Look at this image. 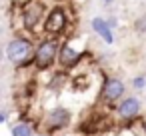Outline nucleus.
I'll list each match as a JSON object with an SVG mask.
<instances>
[{"instance_id": "nucleus-11", "label": "nucleus", "mask_w": 146, "mask_h": 136, "mask_svg": "<svg viewBox=\"0 0 146 136\" xmlns=\"http://www.w3.org/2000/svg\"><path fill=\"white\" fill-rule=\"evenodd\" d=\"M132 28H134V32H136V34H146V14L138 16V18L134 20Z\"/></svg>"}, {"instance_id": "nucleus-4", "label": "nucleus", "mask_w": 146, "mask_h": 136, "mask_svg": "<svg viewBox=\"0 0 146 136\" xmlns=\"http://www.w3.org/2000/svg\"><path fill=\"white\" fill-rule=\"evenodd\" d=\"M48 14L46 2L44 0H32V2L24 4L20 8V20H22V28L26 32H36L40 26H44V18Z\"/></svg>"}, {"instance_id": "nucleus-16", "label": "nucleus", "mask_w": 146, "mask_h": 136, "mask_svg": "<svg viewBox=\"0 0 146 136\" xmlns=\"http://www.w3.org/2000/svg\"><path fill=\"white\" fill-rule=\"evenodd\" d=\"M36 136H52V134H50V132H44V130H42V132H38Z\"/></svg>"}, {"instance_id": "nucleus-8", "label": "nucleus", "mask_w": 146, "mask_h": 136, "mask_svg": "<svg viewBox=\"0 0 146 136\" xmlns=\"http://www.w3.org/2000/svg\"><path fill=\"white\" fill-rule=\"evenodd\" d=\"M84 58V52H80L78 48H74L72 44L68 42H62L60 46V54H58V68L68 72V70H74Z\"/></svg>"}, {"instance_id": "nucleus-12", "label": "nucleus", "mask_w": 146, "mask_h": 136, "mask_svg": "<svg viewBox=\"0 0 146 136\" xmlns=\"http://www.w3.org/2000/svg\"><path fill=\"white\" fill-rule=\"evenodd\" d=\"M132 88H134V90H144V88H146V76H144V74L134 76V80H132Z\"/></svg>"}, {"instance_id": "nucleus-13", "label": "nucleus", "mask_w": 146, "mask_h": 136, "mask_svg": "<svg viewBox=\"0 0 146 136\" xmlns=\"http://www.w3.org/2000/svg\"><path fill=\"white\" fill-rule=\"evenodd\" d=\"M106 20H108V24H110V28H112V30H116V26H118V18H116V16L112 14V16H108Z\"/></svg>"}, {"instance_id": "nucleus-7", "label": "nucleus", "mask_w": 146, "mask_h": 136, "mask_svg": "<svg viewBox=\"0 0 146 136\" xmlns=\"http://www.w3.org/2000/svg\"><path fill=\"white\" fill-rule=\"evenodd\" d=\"M114 112L120 120L124 122H132L136 118H140V112H142V102L136 98V96H124L116 106H114Z\"/></svg>"}, {"instance_id": "nucleus-6", "label": "nucleus", "mask_w": 146, "mask_h": 136, "mask_svg": "<svg viewBox=\"0 0 146 136\" xmlns=\"http://www.w3.org/2000/svg\"><path fill=\"white\" fill-rule=\"evenodd\" d=\"M100 102L108 106H116L124 96H126V84L118 76H106L102 86H100Z\"/></svg>"}, {"instance_id": "nucleus-9", "label": "nucleus", "mask_w": 146, "mask_h": 136, "mask_svg": "<svg viewBox=\"0 0 146 136\" xmlns=\"http://www.w3.org/2000/svg\"><path fill=\"white\" fill-rule=\"evenodd\" d=\"M90 26H92V30L96 32V36H100V38L104 40V44L112 46V44L116 42L114 30L110 28V24H108L106 18H102V16H94V18L90 20Z\"/></svg>"}, {"instance_id": "nucleus-14", "label": "nucleus", "mask_w": 146, "mask_h": 136, "mask_svg": "<svg viewBox=\"0 0 146 136\" xmlns=\"http://www.w3.org/2000/svg\"><path fill=\"white\" fill-rule=\"evenodd\" d=\"M6 120H8V112H6V110H2V114H0V122L6 124Z\"/></svg>"}, {"instance_id": "nucleus-17", "label": "nucleus", "mask_w": 146, "mask_h": 136, "mask_svg": "<svg viewBox=\"0 0 146 136\" xmlns=\"http://www.w3.org/2000/svg\"><path fill=\"white\" fill-rule=\"evenodd\" d=\"M140 128H142V132H144V136H146V120L142 122V126H140Z\"/></svg>"}, {"instance_id": "nucleus-5", "label": "nucleus", "mask_w": 146, "mask_h": 136, "mask_svg": "<svg viewBox=\"0 0 146 136\" xmlns=\"http://www.w3.org/2000/svg\"><path fill=\"white\" fill-rule=\"evenodd\" d=\"M70 124H72V110L66 106L48 108L42 116V128H44V132H50V134L66 130Z\"/></svg>"}, {"instance_id": "nucleus-19", "label": "nucleus", "mask_w": 146, "mask_h": 136, "mask_svg": "<svg viewBox=\"0 0 146 136\" xmlns=\"http://www.w3.org/2000/svg\"><path fill=\"white\" fill-rule=\"evenodd\" d=\"M54 4H62V2H66V0H52Z\"/></svg>"}, {"instance_id": "nucleus-3", "label": "nucleus", "mask_w": 146, "mask_h": 136, "mask_svg": "<svg viewBox=\"0 0 146 136\" xmlns=\"http://www.w3.org/2000/svg\"><path fill=\"white\" fill-rule=\"evenodd\" d=\"M68 20H70V10L64 6V4H54L48 8V14L44 18V26H42V32L46 36H62L68 28Z\"/></svg>"}, {"instance_id": "nucleus-18", "label": "nucleus", "mask_w": 146, "mask_h": 136, "mask_svg": "<svg viewBox=\"0 0 146 136\" xmlns=\"http://www.w3.org/2000/svg\"><path fill=\"white\" fill-rule=\"evenodd\" d=\"M102 2H104V6H110V4L114 2V0H102Z\"/></svg>"}, {"instance_id": "nucleus-1", "label": "nucleus", "mask_w": 146, "mask_h": 136, "mask_svg": "<svg viewBox=\"0 0 146 136\" xmlns=\"http://www.w3.org/2000/svg\"><path fill=\"white\" fill-rule=\"evenodd\" d=\"M34 52H36L34 40L24 34H14L6 44V60L16 68L34 64Z\"/></svg>"}, {"instance_id": "nucleus-15", "label": "nucleus", "mask_w": 146, "mask_h": 136, "mask_svg": "<svg viewBox=\"0 0 146 136\" xmlns=\"http://www.w3.org/2000/svg\"><path fill=\"white\" fill-rule=\"evenodd\" d=\"M16 4H20V6H24V4H28V2H32V0H14Z\"/></svg>"}, {"instance_id": "nucleus-2", "label": "nucleus", "mask_w": 146, "mask_h": 136, "mask_svg": "<svg viewBox=\"0 0 146 136\" xmlns=\"http://www.w3.org/2000/svg\"><path fill=\"white\" fill-rule=\"evenodd\" d=\"M62 42L54 36H44L40 42H36V52H34V68L36 70H50L54 64H58V54H60Z\"/></svg>"}, {"instance_id": "nucleus-10", "label": "nucleus", "mask_w": 146, "mask_h": 136, "mask_svg": "<svg viewBox=\"0 0 146 136\" xmlns=\"http://www.w3.org/2000/svg\"><path fill=\"white\" fill-rule=\"evenodd\" d=\"M10 134H12V136H36V134H34V124H30V122H26V120L14 122L12 128H10Z\"/></svg>"}]
</instances>
